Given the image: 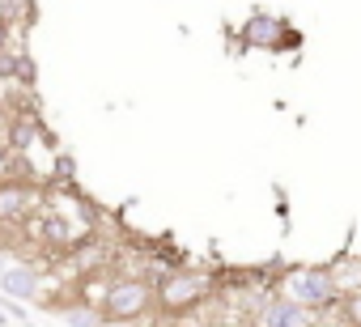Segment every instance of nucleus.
Listing matches in <instances>:
<instances>
[{"mask_svg": "<svg viewBox=\"0 0 361 327\" xmlns=\"http://www.w3.org/2000/svg\"><path fill=\"white\" fill-rule=\"evenodd\" d=\"M5 323H13V319H9V310H5V306H0V327H5Z\"/></svg>", "mask_w": 361, "mask_h": 327, "instance_id": "2eb2a0df", "label": "nucleus"}, {"mask_svg": "<svg viewBox=\"0 0 361 327\" xmlns=\"http://www.w3.org/2000/svg\"><path fill=\"white\" fill-rule=\"evenodd\" d=\"M281 293L302 306H314V310H327L340 302V285H336L331 268H293L281 276Z\"/></svg>", "mask_w": 361, "mask_h": 327, "instance_id": "f03ea898", "label": "nucleus"}, {"mask_svg": "<svg viewBox=\"0 0 361 327\" xmlns=\"http://www.w3.org/2000/svg\"><path fill=\"white\" fill-rule=\"evenodd\" d=\"M9 175V144H0V179Z\"/></svg>", "mask_w": 361, "mask_h": 327, "instance_id": "4468645a", "label": "nucleus"}, {"mask_svg": "<svg viewBox=\"0 0 361 327\" xmlns=\"http://www.w3.org/2000/svg\"><path fill=\"white\" fill-rule=\"evenodd\" d=\"M30 209H35L30 187H22V183H5V179H0V221H22Z\"/></svg>", "mask_w": 361, "mask_h": 327, "instance_id": "0eeeda50", "label": "nucleus"}, {"mask_svg": "<svg viewBox=\"0 0 361 327\" xmlns=\"http://www.w3.org/2000/svg\"><path fill=\"white\" fill-rule=\"evenodd\" d=\"M35 136H39V119H35V115H22V119L9 128V144H13V149L35 144Z\"/></svg>", "mask_w": 361, "mask_h": 327, "instance_id": "9d476101", "label": "nucleus"}, {"mask_svg": "<svg viewBox=\"0 0 361 327\" xmlns=\"http://www.w3.org/2000/svg\"><path fill=\"white\" fill-rule=\"evenodd\" d=\"M323 319V310H314V306H302V302H293V297H268L264 306H259V314H255V323L259 327H314Z\"/></svg>", "mask_w": 361, "mask_h": 327, "instance_id": "20e7f679", "label": "nucleus"}, {"mask_svg": "<svg viewBox=\"0 0 361 327\" xmlns=\"http://www.w3.org/2000/svg\"><path fill=\"white\" fill-rule=\"evenodd\" d=\"M56 319H60V323H73V327H102V323H106L98 306H94V310H90V306H68V310H56Z\"/></svg>", "mask_w": 361, "mask_h": 327, "instance_id": "1a4fd4ad", "label": "nucleus"}, {"mask_svg": "<svg viewBox=\"0 0 361 327\" xmlns=\"http://www.w3.org/2000/svg\"><path fill=\"white\" fill-rule=\"evenodd\" d=\"M39 289H43V272H39L35 264H22V259L0 264V293H5V297H13V302H35Z\"/></svg>", "mask_w": 361, "mask_h": 327, "instance_id": "39448f33", "label": "nucleus"}, {"mask_svg": "<svg viewBox=\"0 0 361 327\" xmlns=\"http://www.w3.org/2000/svg\"><path fill=\"white\" fill-rule=\"evenodd\" d=\"M340 310H344V319H348V323H357V327H361V289L340 293Z\"/></svg>", "mask_w": 361, "mask_h": 327, "instance_id": "f8f14e48", "label": "nucleus"}, {"mask_svg": "<svg viewBox=\"0 0 361 327\" xmlns=\"http://www.w3.org/2000/svg\"><path fill=\"white\" fill-rule=\"evenodd\" d=\"M285 35H289V26H285L276 13H251V18L243 22V30H238L243 47H264V51L281 47V39H285Z\"/></svg>", "mask_w": 361, "mask_h": 327, "instance_id": "423d86ee", "label": "nucleus"}, {"mask_svg": "<svg viewBox=\"0 0 361 327\" xmlns=\"http://www.w3.org/2000/svg\"><path fill=\"white\" fill-rule=\"evenodd\" d=\"M157 306V293L149 280H111L98 297V310L106 323H136Z\"/></svg>", "mask_w": 361, "mask_h": 327, "instance_id": "f257e3e1", "label": "nucleus"}, {"mask_svg": "<svg viewBox=\"0 0 361 327\" xmlns=\"http://www.w3.org/2000/svg\"><path fill=\"white\" fill-rule=\"evenodd\" d=\"M213 276L209 272H166L161 280H157V306L166 310V314H183V310H192V306H200L209 293H213Z\"/></svg>", "mask_w": 361, "mask_h": 327, "instance_id": "7ed1b4c3", "label": "nucleus"}, {"mask_svg": "<svg viewBox=\"0 0 361 327\" xmlns=\"http://www.w3.org/2000/svg\"><path fill=\"white\" fill-rule=\"evenodd\" d=\"M0 73H5V81H18V85H35V60L26 51H0Z\"/></svg>", "mask_w": 361, "mask_h": 327, "instance_id": "6e6552de", "label": "nucleus"}, {"mask_svg": "<svg viewBox=\"0 0 361 327\" xmlns=\"http://www.w3.org/2000/svg\"><path fill=\"white\" fill-rule=\"evenodd\" d=\"M39 234H47V242H73V226L64 217H43L39 221Z\"/></svg>", "mask_w": 361, "mask_h": 327, "instance_id": "9b49d317", "label": "nucleus"}, {"mask_svg": "<svg viewBox=\"0 0 361 327\" xmlns=\"http://www.w3.org/2000/svg\"><path fill=\"white\" fill-rule=\"evenodd\" d=\"M5 90H9V81H5V73H0V98H5Z\"/></svg>", "mask_w": 361, "mask_h": 327, "instance_id": "dca6fc26", "label": "nucleus"}, {"mask_svg": "<svg viewBox=\"0 0 361 327\" xmlns=\"http://www.w3.org/2000/svg\"><path fill=\"white\" fill-rule=\"evenodd\" d=\"M9 35H13V22H5V18H0V51L9 47Z\"/></svg>", "mask_w": 361, "mask_h": 327, "instance_id": "ddd939ff", "label": "nucleus"}]
</instances>
